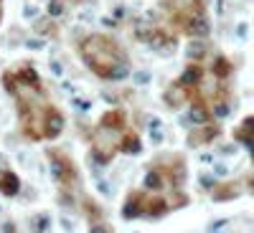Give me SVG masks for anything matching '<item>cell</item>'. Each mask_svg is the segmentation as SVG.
Here are the masks:
<instances>
[{"label": "cell", "instance_id": "24", "mask_svg": "<svg viewBox=\"0 0 254 233\" xmlns=\"http://www.w3.org/2000/svg\"><path fill=\"white\" fill-rule=\"evenodd\" d=\"M247 147H249V152H252V160H254V142H252V144H247Z\"/></svg>", "mask_w": 254, "mask_h": 233}, {"label": "cell", "instance_id": "11", "mask_svg": "<svg viewBox=\"0 0 254 233\" xmlns=\"http://www.w3.org/2000/svg\"><path fill=\"white\" fill-rule=\"evenodd\" d=\"M99 127H102V130H107V132H120L122 127H125V114H122L120 109L104 112L102 119H99Z\"/></svg>", "mask_w": 254, "mask_h": 233}, {"label": "cell", "instance_id": "1", "mask_svg": "<svg viewBox=\"0 0 254 233\" xmlns=\"http://www.w3.org/2000/svg\"><path fill=\"white\" fill-rule=\"evenodd\" d=\"M84 63L104 81H122L130 76V61L122 46L110 36H87L79 46Z\"/></svg>", "mask_w": 254, "mask_h": 233}, {"label": "cell", "instance_id": "19", "mask_svg": "<svg viewBox=\"0 0 254 233\" xmlns=\"http://www.w3.org/2000/svg\"><path fill=\"white\" fill-rule=\"evenodd\" d=\"M203 56H206V44H203V41H193V44L188 46V58H190V63L201 61Z\"/></svg>", "mask_w": 254, "mask_h": 233}, {"label": "cell", "instance_id": "14", "mask_svg": "<svg viewBox=\"0 0 254 233\" xmlns=\"http://www.w3.org/2000/svg\"><path fill=\"white\" fill-rule=\"evenodd\" d=\"M117 150H120V152H125V155H137V152L142 150V144H140V137H137V132H125L122 142L117 144Z\"/></svg>", "mask_w": 254, "mask_h": 233}, {"label": "cell", "instance_id": "25", "mask_svg": "<svg viewBox=\"0 0 254 233\" xmlns=\"http://www.w3.org/2000/svg\"><path fill=\"white\" fill-rule=\"evenodd\" d=\"M249 190H252V193H254V178H249Z\"/></svg>", "mask_w": 254, "mask_h": 233}, {"label": "cell", "instance_id": "26", "mask_svg": "<svg viewBox=\"0 0 254 233\" xmlns=\"http://www.w3.org/2000/svg\"><path fill=\"white\" fill-rule=\"evenodd\" d=\"M0 18H3V10H0Z\"/></svg>", "mask_w": 254, "mask_h": 233}, {"label": "cell", "instance_id": "21", "mask_svg": "<svg viewBox=\"0 0 254 233\" xmlns=\"http://www.w3.org/2000/svg\"><path fill=\"white\" fill-rule=\"evenodd\" d=\"M211 112H214V117H226L229 114V104L221 99V101H216V107L211 109Z\"/></svg>", "mask_w": 254, "mask_h": 233}, {"label": "cell", "instance_id": "8", "mask_svg": "<svg viewBox=\"0 0 254 233\" xmlns=\"http://www.w3.org/2000/svg\"><path fill=\"white\" fill-rule=\"evenodd\" d=\"M219 135H221V127L211 122V124L198 127V132H190V135H188V144H193V147H198V144H208V142H214Z\"/></svg>", "mask_w": 254, "mask_h": 233}, {"label": "cell", "instance_id": "2", "mask_svg": "<svg viewBox=\"0 0 254 233\" xmlns=\"http://www.w3.org/2000/svg\"><path fill=\"white\" fill-rule=\"evenodd\" d=\"M171 20H173V26H176L181 33L196 38V41H198V38H206V36L211 33V23H208V18H206L203 13L178 10V13L171 15Z\"/></svg>", "mask_w": 254, "mask_h": 233}, {"label": "cell", "instance_id": "20", "mask_svg": "<svg viewBox=\"0 0 254 233\" xmlns=\"http://www.w3.org/2000/svg\"><path fill=\"white\" fill-rule=\"evenodd\" d=\"M84 210H87V216L97 223V218H102V208L92 200V198H84Z\"/></svg>", "mask_w": 254, "mask_h": 233}, {"label": "cell", "instance_id": "15", "mask_svg": "<svg viewBox=\"0 0 254 233\" xmlns=\"http://www.w3.org/2000/svg\"><path fill=\"white\" fill-rule=\"evenodd\" d=\"M15 79L23 81L26 87H31V89H36V92H44V89H41V79H38L36 69H31V66H23V69L15 74Z\"/></svg>", "mask_w": 254, "mask_h": 233}, {"label": "cell", "instance_id": "9", "mask_svg": "<svg viewBox=\"0 0 254 233\" xmlns=\"http://www.w3.org/2000/svg\"><path fill=\"white\" fill-rule=\"evenodd\" d=\"M176 36L173 33H168V31H163V28H158V31H153V36H150V46L158 51V53H173L176 51Z\"/></svg>", "mask_w": 254, "mask_h": 233}, {"label": "cell", "instance_id": "22", "mask_svg": "<svg viewBox=\"0 0 254 233\" xmlns=\"http://www.w3.org/2000/svg\"><path fill=\"white\" fill-rule=\"evenodd\" d=\"M64 13V3H61V0H51V5H49V15H61Z\"/></svg>", "mask_w": 254, "mask_h": 233}, {"label": "cell", "instance_id": "6", "mask_svg": "<svg viewBox=\"0 0 254 233\" xmlns=\"http://www.w3.org/2000/svg\"><path fill=\"white\" fill-rule=\"evenodd\" d=\"M145 195L142 193H137V190H132L130 195H127V200H125V205H122V216L125 218H140V216H145Z\"/></svg>", "mask_w": 254, "mask_h": 233}, {"label": "cell", "instance_id": "5", "mask_svg": "<svg viewBox=\"0 0 254 233\" xmlns=\"http://www.w3.org/2000/svg\"><path fill=\"white\" fill-rule=\"evenodd\" d=\"M201 79H203V69H201V63H188L186 66V71L178 76V87L183 89V92H188L190 96H193V89L201 84Z\"/></svg>", "mask_w": 254, "mask_h": 233}, {"label": "cell", "instance_id": "7", "mask_svg": "<svg viewBox=\"0 0 254 233\" xmlns=\"http://www.w3.org/2000/svg\"><path fill=\"white\" fill-rule=\"evenodd\" d=\"M188 117L193 124L203 127V124H211L214 122V112H211V107L203 101V99H193L190 101V109H188Z\"/></svg>", "mask_w": 254, "mask_h": 233}, {"label": "cell", "instance_id": "10", "mask_svg": "<svg viewBox=\"0 0 254 233\" xmlns=\"http://www.w3.org/2000/svg\"><path fill=\"white\" fill-rule=\"evenodd\" d=\"M20 190V178L13 170H0V193L3 195H18Z\"/></svg>", "mask_w": 254, "mask_h": 233}, {"label": "cell", "instance_id": "17", "mask_svg": "<svg viewBox=\"0 0 254 233\" xmlns=\"http://www.w3.org/2000/svg\"><path fill=\"white\" fill-rule=\"evenodd\" d=\"M239 195V183H224L214 190V200H231Z\"/></svg>", "mask_w": 254, "mask_h": 233}, {"label": "cell", "instance_id": "23", "mask_svg": "<svg viewBox=\"0 0 254 233\" xmlns=\"http://www.w3.org/2000/svg\"><path fill=\"white\" fill-rule=\"evenodd\" d=\"M89 233H112V231H110L107 223H94V226L89 228Z\"/></svg>", "mask_w": 254, "mask_h": 233}, {"label": "cell", "instance_id": "12", "mask_svg": "<svg viewBox=\"0 0 254 233\" xmlns=\"http://www.w3.org/2000/svg\"><path fill=\"white\" fill-rule=\"evenodd\" d=\"M168 210H171V205H168V200L160 198V195H153V198L145 200V216L147 218H163Z\"/></svg>", "mask_w": 254, "mask_h": 233}, {"label": "cell", "instance_id": "3", "mask_svg": "<svg viewBox=\"0 0 254 233\" xmlns=\"http://www.w3.org/2000/svg\"><path fill=\"white\" fill-rule=\"evenodd\" d=\"M49 157H51V173H54V178L61 183V185H74L76 183V167H74V162H71V157H66L64 152H54V150H49Z\"/></svg>", "mask_w": 254, "mask_h": 233}, {"label": "cell", "instance_id": "16", "mask_svg": "<svg viewBox=\"0 0 254 233\" xmlns=\"http://www.w3.org/2000/svg\"><path fill=\"white\" fill-rule=\"evenodd\" d=\"M211 71H214V76L216 79H229L231 76V71H234V66H231V61L226 58V56H216L214 58V66H211Z\"/></svg>", "mask_w": 254, "mask_h": 233}, {"label": "cell", "instance_id": "13", "mask_svg": "<svg viewBox=\"0 0 254 233\" xmlns=\"http://www.w3.org/2000/svg\"><path fill=\"white\" fill-rule=\"evenodd\" d=\"M234 140L237 142H244V144H252L254 142V114L252 117H244V122L234 130Z\"/></svg>", "mask_w": 254, "mask_h": 233}, {"label": "cell", "instance_id": "18", "mask_svg": "<svg viewBox=\"0 0 254 233\" xmlns=\"http://www.w3.org/2000/svg\"><path fill=\"white\" fill-rule=\"evenodd\" d=\"M145 187L147 190H163L165 187V173L158 170V167H153V170L145 175Z\"/></svg>", "mask_w": 254, "mask_h": 233}, {"label": "cell", "instance_id": "4", "mask_svg": "<svg viewBox=\"0 0 254 233\" xmlns=\"http://www.w3.org/2000/svg\"><path fill=\"white\" fill-rule=\"evenodd\" d=\"M41 124H44V140H56L64 132V114L56 107H46Z\"/></svg>", "mask_w": 254, "mask_h": 233}]
</instances>
